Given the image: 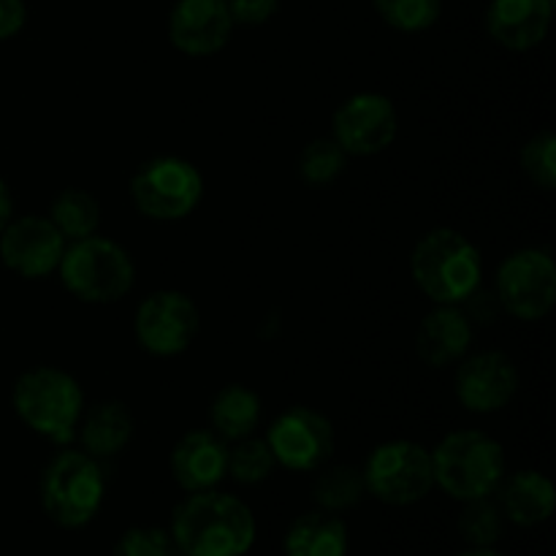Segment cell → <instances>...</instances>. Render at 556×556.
<instances>
[{
	"mask_svg": "<svg viewBox=\"0 0 556 556\" xmlns=\"http://www.w3.org/2000/svg\"><path fill=\"white\" fill-rule=\"evenodd\" d=\"M177 548H174L172 535L168 530L155 525H139L128 527L123 535L114 543V556H174Z\"/></svg>",
	"mask_w": 556,
	"mask_h": 556,
	"instance_id": "f546056e",
	"label": "cell"
},
{
	"mask_svg": "<svg viewBox=\"0 0 556 556\" xmlns=\"http://www.w3.org/2000/svg\"><path fill=\"white\" fill-rule=\"evenodd\" d=\"M348 161L351 157L345 155V150L331 136H320V139L307 141L304 150L299 152L296 172L307 185L324 188V185H331L345 174Z\"/></svg>",
	"mask_w": 556,
	"mask_h": 556,
	"instance_id": "d4e9b609",
	"label": "cell"
},
{
	"mask_svg": "<svg viewBox=\"0 0 556 556\" xmlns=\"http://www.w3.org/2000/svg\"><path fill=\"white\" fill-rule=\"evenodd\" d=\"M58 275L65 291L85 304H114L136 286V264L130 253L101 233L65 244Z\"/></svg>",
	"mask_w": 556,
	"mask_h": 556,
	"instance_id": "5b68a950",
	"label": "cell"
},
{
	"mask_svg": "<svg viewBox=\"0 0 556 556\" xmlns=\"http://www.w3.org/2000/svg\"><path fill=\"white\" fill-rule=\"evenodd\" d=\"M476 340L472 315L462 304H434L416 331V353L427 367L445 369L459 364Z\"/></svg>",
	"mask_w": 556,
	"mask_h": 556,
	"instance_id": "e0dca14e",
	"label": "cell"
},
{
	"mask_svg": "<svg viewBox=\"0 0 556 556\" xmlns=\"http://www.w3.org/2000/svg\"><path fill=\"white\" fill-rule=\"evenodd\" d=\"M41 508L63 530H81L101 510L106 476L101 459L85 451H60L41 476Z\"/></svg>",
	"mask_w": 556,
	"mask_h": 556,
	"instance_id": "8992f818",
	"label": "cell"
},
{
	"mask_svg": "<svg viewBox=\"0 0 556 556\" xmlns=\"http://www.w3.org/2000/svg\"><path fill=\"white\" fill-rule=\"evenodd\" d=\"M410 277L432 304H465L481 288V250L456 228H432L413 248Z\"/></svg>",
	"mask_w": 556,
	"mask_h": 556,
	"instance_id": "7a4b0ae2",
	"label": "cell"
},
{
	"mask_svg": "<svg viewBox=\"0 0 556 556\" xmlns=\"http://www.w3.org/2000/svg\"><path fill=\"white\" fill-rule=\"evenodd\" d=\"M261 413H264V405L253 389H248L244 383H228L217 391L210 405L212 432L226 443H237V440L255 434Z\"/></svg>",
	"mask_w": 556,
	"mask_h": 556,
	"instance_id": "7402d4cb",
	"label": "cell"
},
{
	"mask_svg": "<svg viewBox=\"0 0 556 556\" xmlns=\"http://www.w3.org/2000/svg\"><path fill=\"white\" fill-rule=\"evenodd\" d=\"M174 556H185V554H179V552H177V554H174Z\"/></svg>",
	"mask_w": 556,
	"mask_h": 556,
	"instance_id": "e575fe53",
	"label": "cell"
},
{
	"mask_svg": "<svg viewBox=\"0 0 556 556\" xmlns=\"http://www.w3.org/2000/svg\"><path fill=\"white\" fill-rule=\"evenodd\" d=\"M364 489L378 503L407 508L434 489L432 454L416 440H389L372 448L362 467Z\"/></svg>",
	"mask_w": 556,
	"mask_h": 556,
	"instance_id": "ba28073f",
	"label": "cell"
},
{
	"mask_svg": "<svg viewBox=\"0 0 556 556\" xmlns=\"http://www.w3.org/2000/svg\"><path fill=\"white\" fill-rule=\"evenodd\" d=\"M494 299L516 320L535 324L556 304V261L543 248H521L500 264Z\"/></svg>",
	"mask_w": 556,
	"mask_h": 556,
	"instance_id": "9c48e42d",
	"label": "cell"
},
{
	"mask_svg": "<svg viewBox=\"0 0 556 556\" xmlns=\"http://www.w3.org/2000/svg\"><path fill=\"white\" fill-rule=\"evenodd\" d=\"M345 521L329 510H309L299 516L286 532L282 554L286 556H348Z\"/></svg>",
	"mask_w": 556,
	"mask_h": 556,
	"instance_id": "44dd1931",
	"label": "cell"
},
{
	"mask_svg": "<svg viewBox=\"0 0 556 556\" xmlns=\"http://www.w3.org/2000/svg\"><path fill=\"white\" fill-rule=\"evenodd\" d=\"M459 556H505L500 552H494V548H470V552L459 554Z\"/></svg>",
	"mask_w": 556,
	"mask_h": 556,
	"instance_id": "836d02e7",
	"label": "cell"
},
{
	"mask_svg": "<svg viewBox=\"0 0 556 556\" xmlns=\"http://www.w3.org/2000/svg\"><path fill=\"white\" fill-rule=\"evenodd\" d=\"M521 172L527 174L535 188L552 193L556 188V136L554 130H538L525 147H521Z\"/></svg>",
	"mask_w": 556,
	"mask_h": 556,
	"instance_id": "f1b7e54d",
	"label": "cell"
},
{
	"mask_svg": "<svg viewBox=\"0 0 556 556\" xmlns=\"http://www.w3.org/2000/svg\"><path fill=\"white\" fill-rule=\"evenodd\" d=\"M14 217V199H11V188L3 177H0V231L9 226V220Z\"/></svg>",
	"mask_w": 556,
	"mask_h": 556,
	"instance_id": "d6a6232c",
	"label": "cell"
},
{
	"mask_svg": "<svg viewBox=\"0 0 556 556\" xmlns=\"http://www.w3.org/2000/svg\"><path fill=\"white\" fill-rule=\"evenodd\" d=\"M554 22V0H492L486 30L510 52H530L546 41Z\"/></svg>",
	"mask_w": 556,
	"mask_h": 556,
	"instance_id": "ac0fdd59",
	"label": "cell"
},
{
	"mask_svg": "<svg viewBox=\"0 0 556 556\" xmlns=\"http://www.w3.org/2000/svg\"><path fill=\"white\" fill-rule=\"evenodd\" d=\"M505 516L492 497L470 500L459 514V535L472 548H494L503 538Z\"/></svg>",
	"mask_w": 556,
	"mask_h": 556,
	"instance_id": "4316f807",
	"label": "cell"
},
{
	"mask_svg": "<svg viewBox=\"0 0 556 556\" xmlns=\"http://www.w3.org/2000/svg\"><path fill=\"white\" fill-rule=\"evenodd\" d=\"M27 25L25 0H0V41L20 36Z\"/></svg>",
	"mask_w": 556,
	"mask_h": 556,
	"instance_id": "1f68e13d",
	"label": "cell"
},
{
	"mask_svg": "<svg viewBox=\"0 0 556 556\" xmlns=\"http://www.w3.org/2000/svg\"><path fill=\"white\" fill-rule=\"evenodd\" d=\"M237 25H266L280 11L282 0H226Z\"/></svg>",
	"mask_w": 556,
	"mask_h": 556,
	"instance_id": "4dcf8cb0",
	"label": "cell"
},
{
	"mask_svg": "<svg viewBox=\"0 0 556 556\" xmlns=\"http://www.w3.org/2000/svg\"><path fill=\"white\" fill-rule=\"evenodd\" d=\"M11 407L30 432L54 445H71L87 405L74 375L58 367H33L14 380Z\"/></svg>",
	"mask_w": 556,
	"mask_h": 556,
	"instance_id": "3957f363",
	"label": "cell"
},
{
	"mask_svg": "<svg viewBox=\"0 0 556 556\" xmlns=\"http://www.w3.org/2000/svg\"><path fill=\"white\" fill-rule=\"evenodd\" d=\"M500 510L516 527L546 525L556 508V489L552 478L538 470H519L503 478L497 486Z\"/></svg>",
	"mask_w": 556,
	"mask_h": 556,
	"instance_id": "ffe728a7",
	"label": "cell"
},
{
	"mask_svg": "<svg viewBox=\"0 0 556 556\" xmlns=\"http://www.w3.org/2000/svg\"><path fill=\"white\" fill-rule=\"evenodd\" d=\"M201 331V313L193 296L177 288L152 291L134 313V337L141 351L174 358L188 351Z\"/></svg>",
	"mask_w": 556,
	"mask_h": 556,
	"instance_id": "30bf717a",
	"label": "cell"
},
{
	"mask_svg": "<svg viewBox=\"0 0 556 556\" xmlns=\"http://www.w3.org/2000/svg\"><path fill=\"white\" fill-rule=\"evenodd\" d=\"M519 367L503 351H481L472 356L467 353L456 364V400L465 410L478 413V416H489V413H500L503 407H508L519 394Z\"/></svg>",
	"mask_w": 556,
	"mask_h": 556,
	"instance_id": "4fadbf2b",
	"label": "cell"
},
{
	"mask_svg": "<svg viewBox=\"0 0 556 556\" xmlns=\"http://www.w3.org/2000/svg\"><path fill=\"white\" fill-rule=\"evenodd\" d=\"M233 27L226 0H177L168 14V41L185 58H212L228 47Z\"/></svg>",
	"mask_w": 556,
	"mask_h": 556,
	"instance_id": "9a60e30c",
	"label": "cell"
},
{
	"mask_svg": "<svg viewBox=\"0 0 556 556\" xmlns=\"http://www.w3.org/2000/svg\"><path fill=\"white\" fill-rule=\"evenodd\" d=\"M275 454L264 438L250 434V438L237 440L233 448H228V476L239 486H258L275 472Z\"/></svg>",
	"mask_w": 556,
	"mask_h": 556,
	"instance_id": "484cf974",
	"label": "cell"
},
{
	"mask_svg": "<svg viewBox=\"0 0 556 556\" xmlns=\"http://www.w3.org/2000/svg\"><path fill=\"white\" fill-rule=\"evenodd\" d=\"M429 454L434 486L459 503L492 497L505 478V448L478 429L445 434Z\"/></svg>",
	"mask_w": 556,
	"mask_h": 556,
	"instance_id": "277c9868",
	"label": "cell"
},
{
	"mask_svg": "<svg viewBox=\"0 0 556 556\" xmlns=\"http://www.w3.org/2000/svg\"><path fill=\"white\" fill-rule=\"evenodd\" d=\"M315 472H318V478H315L313 500L318 503L320 510L342 514V510H351L353 505H358V500L367 494L362 467L329 465V462H326V465Z\"/></svg>",
	"mask_w": 556,
	"mask_h": 556,
	"instance_id": "cb8c5ba5",
	"label": "cell"
},
{
	"mask_svg": "<svg viewBox=\"0 0 556 556\" xmlns=\"http://www.w3.org/2000/svg\"><path fill=\"white\" fill-rule=\"evenodd\" d=\"M101 212V201H98L90 190L65 188L52 199L47 217L54 223V228L63 233L65 242H76V239L98 233L103 217Z\"/></svg>",
	"mask_w": 556,
	"mask_h": 556,
	"instance_id": "603a6c76",
	"label": "cell"
},
{
	"mask_svg": "<svg viewBox=\"0 0 556 556\" xmlns=\"http://www.w3.org/2000/svg\"><path fill=\"white\" fill-rule=\"evenodd\" d=\"M65 244L68 242L49 217H11L9 226L0 231V261L25 280H43L58 271Z\"/></svg>",
	"mask_w": 556,
	"mask_h": 556,
	"instance_id": "5bb4252c",
	"label": "cell"
},
{
	"mask_svg": "<svg viewBox=\"0 0 556 556\" xmlns=\"http://www.w3.org/2000/svg\"><path fill=\"white\" fill-rule=\"evenodd\" d=\"M400 136V114L383 92H356L337 106L331 139L348 157H372L389 150Z\"/></svg>",
	"mask_w": 556,
	"mask_h": 556,
	"instance_id": "8fae6325",
	"label": "cell"
},
{
	"mask_svg": "<svg viewBox=\"0 0 556 556\" xmlns=\"http://www.w3.org/2000/svg\"><path fill=\"white\" fill-rule=\"evenodd\" d=\"M380 20L400 33H424L443 14V0H372Z\"/></svg>",
	"mask_w": 556,
	"mask_h": 556,
	"instance_id": "83f0119b",
	"label": "cell"
},
{
	"mask_svg": "<svg viewBox=\"0 0 556 556\" xmlns=\"http://www.w3.org/2000/svg\"><path fill=\"white\" fill-rule=\"evenodd\" d=\"M134 413L125 402L103 400L98 405L85 407L76 427V440L81 443V451L96 459H112L123 454L128 443L134 440Z\"/></svg>",
	"mask_w": 556,
	"mask_h": 556,
	"instance_id": "d6986e66",
	"label": "cell"
},
{
	"mask_svg": "<svg viewBox=\"0 0 556 556\" xmlns=\"http://www.w3.org/2000/svg\"><path fill=\"white\" fill-rule=\"evenodd\" d=\"M277 467L291 472H315L331 459L337 443L334 424L313 407H288L266 432Z\"/></svg>",
	"mask_w": 556,
	"mask_h": 556,
	"instance_id": "7c38bea8",
	"label": "cell"
},
{
	"mask_svg": "<svg viewBox=\"0 0 556 556\" xmlns=\"http://www.w3.org/2000/svg\"><path fill=\"white\" fill-rule=\"evenodd\" d=\"M128 193L141 217L177 223L199 210L204 199V177L188 157L157 155L136 168Z\"/></svg>",
	"mask_w": 556,
	"mask_h": 556,
	"instance_id": "52a82bcc",
	"label": "cell"
},
{
	"mask_svg": "<svg viewBox=\"0 0 556 556\" xmlns=\"http://www.w3.org/2000/svg\"><path fill=\"white\" fill-rule=\"evenodd\" d=\"M168 470L182 492H210L228 476V443L212 429L182 434L168 454Z\"/></svg>",
	"mask_w": 556,
	"mask_h": 556,
	"instance_id": "2e32d148",
	"label": "cell"
},
{
	"mask_svg": "<svg viewBox=\"0 0 556 556\" xmlns=\"http://www.w3.org/2000/svg\"><path fill=\"white\" fill-rule=\"evenodd\" d=\"M168 535L185 556H244L255 546L258 525L242 500L210 489L188 494L174 508Z\"/></svg>",
	"mask_w": 556,
	"mask_h": 556,
	"instance_id": "6da1fadb",
	"label": "cell"
}]
</instances>
